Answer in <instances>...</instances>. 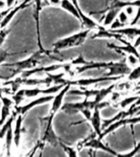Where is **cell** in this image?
I'll list each match as a JSON object with an SVG mask.
<instances>
[{
    "label": "cell",
    "mask_w": 140,
    "mask_h": 157,
    "mask_svg": "<svg viewBox=\"0 0 140 157\" xmlns=\"http://www.w3.org/2000/svg\"><path fill=\"white\" fill-rule=\"evenodd\" d=\"M109 30H111V29H109ZM111 31L121 34L122 36L126 38L130 42H132L138 36H140L139 27L135 26V25H126V26H124L122 28H120V29H113Z\"/></svg>",
    "instance_id": "9a60e30c"
},
{
    "label": "cell",
    "mask_w": 140,
    "mask_h": 157,
    "mask_svg": "<svg viewBox=\"0 0 140 157\" xmlns=\"http://www.w3.org/2000/svg\"><path fill=\"white\" fill-rule=\"evenodd\" d=\"M138 151H139V144H137L131 151L127 153H117L115 157H135Z\"/></svg>",
    "instance_id": "4316f807"
},
{
    "label": "cell",
    "mask_w": 140,
    "mask_h": 157,
    "mask_svg": "<svg viewBox=\"0 0 140 157\" xmlns=\"http://www.w3.org/2000/svg\"><path fill=\"white\" fill-rule=\"evenodd\" d=\"M71 87V83H69V80H67L64 86L57 92L55 93L52 98V100L51 101V109H50V113H52L54 115H56V112L61 110V106L64 104V99L66 96L67 91L70 89Z\"/></svg>",
    "instance_id": "9c48e42d"
},
{
    "label": "cell",
    "mask_w": 140,
    "mask_h": 157,
    "mask_svg": "<svg viewBox=\"0 0 140 157\" xmlns=\"http://www.w3.org/2000/svg\"><path fill=\"white\" fill-rule=\"evenodd\" d=\"M107 46L109 48L113 49L115 51L120 52L123 54L125 52V54H134L135 56H139L138 50L135 48L134 45L132 44V43H130V44H127V45H125V44H113V43H107Z\"/></svg>",
    "instance_id": "e0dca14e"
},
{
    "label": "cell",
    "mask_w": 140,
    "mask_h": 157,
    "mask_svg": "<svg viewBox=\"0 0 140 157\" xmlns=\"http://www.w3.org/2000/svg\"><path fill=\"white\" fill-rule=\"evenodd\" d=\"M11 98H12V101L14 103V106H18V105H22V102L24 101L25 98L23 95V93H21V89H18L16 93L12 94Z\"/></svg>",
    "instance_id": "d4e9b609"
},
{
    "label": "cell",
    "mask_w": 140,
    "mask_h": 157,
    "mask_svg": "<svg viewBox=\"0 0 140 157\" xmlns=\"http://www.w3.org/2000/svg\"><path fill=\"white\" fill-rule=\"evenodd\" d=\"M88 121L90 122L96 136L98 137L102 132V123H103L100 109H98V107H95L93 109L91 117L88 120Z\"/></svg>",
    "instance_id": "2e32d148"
},
{
    "label": "cell",
    "mask_w": 140,
    "mask_h": 157,
    "mask_svg": "<svg viewBox=\"0 0 140 157\" xmlns=\"http://www.w3.org/2000/svg\"><path fill=\"white\" fill-rule=\"evenodd\" d=\"M125 76H106L102 75L96 78H83L75 79V80H69V83L71 86H77L78 88H87L89 86L97 85L98 83L103 82H116L124 78Z\"/></svg>",
    "instance_id": "5b68a950"
},
{
    "label": "cell",
    "mask_w": 140,
    "mask_h": 157,
    "mask_svg": "<svg viewBox=\"0 0 140 157\" xmlns=\"http://www.w3.org/2000/svg\"><path fill=\"white\" fill-rule=\"evenodd\" d=\"M62 147L68 157H78V151L76 150V148L66 145H62Z\"/></svg>",
    "instance_id": "f1b7e54d"
},
{
    "label": "cell",
    "mask_w": 140,
    "mask_h": 157,
    "mask_svg": "<svg viewBox=\"0 0 140 157\" xmlns=\"http://www.w3.org/2000/svg\"><path fill=\"white\" fill-rule=\"evenodd\" d=\"M3 139H5V151H6V157L11 156V148L12 144V126L10 127L7 130V133L5 135Z\"/></svg>",
    "instance_id": "44dd1931"
},
{
    "label": "cell",
    "mask_w": 140,
    "mask_h": 157,
    "mask_svg": "<svg viewBox=\"0 0 140 157\" xmlns=\"http://www.w3.org/2000/svg\"><path fill=\"white\" fill-rule=\"evenodd\" d=\"M70 1L75 5V7L77 8V10H78L79 12H80V15L81 17V21H82V23L84 24V25L86 27V29H90V30L93 31V30H97V29H101V28H103V26H102L101 25L97 23V22H96L93 19H92L89 16L84 13L82 9H81L80 7V5H79L78 0H70Z\"/></svg>",
    "instance_id": "5bb4252c"
},
{
    "label": "cell",
    "mask_w": 140,
    "mask_h": 157,
    "mask_svg": "<svg viewBox=\"0 0 140 157\" xmlns=\"http://www.w3.org/2000/svg\"><path fill=\"white\" fill-rule=\"evenodd\" d=\"M5 8H7L5 0H0V11H1V10L5 9Z\"/></svg>",
    "instance_id": "e575fe53"
},
{
    "label": "cell",
    "mask_w": 140,
    "mask_h": 157,
    "mask_svg": "<svg viewBox=\"0 0 140 157\" xmlns=\"http://www.w3.org/2000/svg\"><path fill=\"white\" fill-rule=\"evenodd\" d=\"M60 7H61L62 9L66 10V12H68L69 13H71L72 16H74V17H76V18H78V19L81 21V17L80 15V12H79V11L77 10V8L75 7V5H74L70 0H61Z\"/></svg>",
    "instance_id": "d6986e66"
},
{
    "label": "cell",
    "mask_w": 140,
    "mask_h": 157,
    "mask_svg": "<svg viewBox=\"0 0 140 157\" xmlns=\"http://www.w3.org/2000/svg\"><path fill=\"white\" fill-rule=\"evenodd\" d=\"M51 52L40 51L37 52L35 53L32 54L31 56L28 58L21 60V61L13 62V63H2L1 66L4 68L8 69L9 74L6 76H0V79H4L6 81L12 80L14 78L17 77L26 70H30L32 68L36 67L39 66L40 62L43 60L46 59L47 57H49Z\"/></svg>",
    "instance_id": "7a4b0ae2"
},
{
    "label": "cell",
    "mask_w": 140,
    "mask_h": 157,
    "mask_svg": "<svg viewBox=\"0 0 140 157\" xmlns=\"http://www.w3.org/2000/svg\"><path fill=\"white\" fill-rule=\"evenodd\" d=\"M54 115V114L49 112L47 116L39 119L41 124V138L39 141L44 145L49 144L52 147H56L59 144L58 137L52 128Z\"/></svg>",
    "instance_id": "277c9868"
},
{
    "label": "cell",
    "mask_w": 140,
    "mask_h": 157,
    "mask_svg": "<svg viewBox=\"0 0 140 157\" xmlns=\"http://www.w3.org/2000/svg\"><path fill=\"white\" fill-rule=\"evenodd\" d=\"M8 34H9V29L7 28L0 29V48H2V46L6 41V39Z\"/></svg>",
    "instance_id": "f546056e"
},
{
    "label": "cell",
    "mask_w": 140,
    "mask_h": 157,
    "mask_svg": "<svg viewBox=\"0 0 140 157\" xmlns=\"http://www.w3.org/2000/svg\"><path fill=\"white\" fill-rule=\"evenodd\" d=\"M79 112H80L81 114L83 115L84 117L87 120H88L89 119H90L91 115H92V112H93V110H89V109H88V108H84V109H82V110H80Z\"/></svg>",
    "instance_id": "1f68e13d"
},
{
    "label": "cell",
    "mask_w": 140,
    "mask_h": 157,
    "mask_svg": "<svg viewBox=\"0 0 140 157\" xmlns=\"http://www.w3.org/2000/svg\"><path fill=\"white\" fill-rule=\"evenodd\" d=\"M138 100H139V96L138 95L128 96V97H125L123 99L120 100V101L117 103V105L120 110H125Z\"/></svg>",
    "instance_id": "ffe728a7"
},
{
    "label": "cell",
    "mask_w": 140,
    "mask_h": 157,
    "mask_svg": "<svg viewBox=\"0 0 140 157\" xmlns=\"http://www.w3.org/2000/svg\"><path fill=\"white\" fill-rule=\"evenodd\" d=\"M6 2V7L7 8H12L16 5V2L17 0H5Z\"/></svg>",
    "instance_id": "d6a6232c"
},
{
    "label": "cell",
    "mask_w": 140,
    "mask_h": 157,
    "mask_svg": "<svg viewBox=\"0 0 140 157\" xmlns=\"http://www.w3.org/2000/svg\"><path fill=\"white\" fill-rule=\"evenodd\" d=\"M140 9V7H136L134 6H132V5H130V6H127L123 8L124 12L128 15V17H130V20L132 19L133 17H134L136 13H137L138 10Z\"/></svg>",
    "instance_id": "83f0119b"
},
{
    "label": "cell",
    "mask_w": 140,
    "mask_h": 157,
    "mask_svg": "<svg viewBox=\"0 0 140 157\" xmlns=\"http://www.w3.org/2000/svg\"><path fill=\"white\" fill-rule=\"evenodd\" d=\"M126 78L128 81L130 82H134L136 80H138L140 78V67L139 66L134 68H132L130 71V72L126 75Z\"/></svg>",
    "instance_id": "cb8c5ba5"
},
{
    "label": "cell",
    "mask_w": 140,
    "mask_h": 157,
    "mask_svg": "<svg viewBox=\"0 0 140 157\" xmlns=\"http://www.w3.org/2000/svg\"><path fill=\"white\" fill-rule=\"evenodd\" d=\"M12 108L9 105H2L0 110V127L6 122V120L10 117V115H12Z\"/></svg>",
    "instance_id": "603a6c76"
},
{
    "label": "cell",
    "mask_w": 140,
    "mask_h": 157,
    "mask_svg": "<svg viewBox=\"0 0 140 157\" xmlns=\"http://www.w3.org/2000/svg\"><path fill=\"white\" fill-rule=\"evenodd\" d=\"M125 62L130 69L137 67L139 66V56H135L134 54H125Z\"/></svg>",
    "instance_id": "7402d4cb"
},
{
    "label": "cell",
    "mask_w": 140,
    "mask_h": 157,
    "mask_svg": "<svg viewBox=\"0 0 140 157\" xmlns=\"http://www.w3.org/2000/svg\"><path fill=\"white\" fill-rule=\"evenodd\" d=\"M85 147L91 148V149L93 150H97V151H103L112 155L114 156H115L116 154H117L114 150L111 149L110 147H108L107 145H106L105 143L103 142V140L98 138L96 135L93 136L91 138H89L88 141H86V142L84 143L83 146H82V149H83V148H85Z\"/></svg>",
    "instance_id": "30bf717a"
},
{
    "label": "cell",
    "mask_w": 140,
    "mask_h": 157,
    "mask_svg": "<svg viewBox=\"0 0 140 157\" xmlns=\"http://www.w3.org/2000/svg\"><path fill=\"white\" fill-rule=\"evenodd\" d=\"M52 98H53V95H41L36 97L26 104L15 106V110L13 112L16 115H25L34 107L39 106L40 105H44V104H46L48 102H51Z\"/></svg>",
    "instance_id": "52a82bcc"
},
{
    "label": "cell",
    "mask_w": 140,
    "mask_h": 157,
    "mask_svg": "<svg viewBox=\"0 0 140 157\" xmlns=\"http://www.w3.org/2000/svg\"><path fill=\"white\" fill-rule=\"evenodd\" d=\"M44 146V144L42 142H40V141H39V142H37V143L35 144V146H34V147H33V149L30 151V152L29 153V155H27V157H34V155H35V153L37 152V151L39 149H41V148H43Z\"/></svg>",
    "instance_id": "4dcf8cb0"
},
{
    "label": "cell",
    "mask_w": 140,
    "mask_h": 157,
    "mask_svg": "<svg viewBox=\"0 0 140 157\" xmlns=\"http://www.w3.org/2000/svg\"><path fill=\"white\" fill-rule=\"evenodd\" d=\"M23 132V115H17L12 124V143L18 149L21 142Z\"/></svg>",
    "instance_id": "7c38bea8"
},
{
    "label": "cell",
    "mask_w": 140,
    "mask_h": 157,
    "mask_svg": "<svg viewBox=\"0 0 140 157\" xmlns=\"http://www.w3.org/2000/svg\"><path fill=\"white\" fill-rule=\"evenodd\" d=\"M91 31L92 30H90V29H86L83 31L71 34L70 36L66 37L64 39H59L58 41H56L55 44H53V45H52L53 48H52V52L54 53H57L60 50L79 47L85 41V39H87V37L88 36V34H90Z\"/></svg>",
    "instance_id": "3957f363"
},
{
    "label": "cell",
    "mask_w": 140,
    "mask_h": 157,
    "mask_svg": "<svg viewBox=\"0 0 140 157\" xmlns=\"http://www.w3.org/2000/svg\"><path fill=\"white\" fill-rule=\"evenodd\" d=\"M32 2L34 4V18L35 21V26H36V33L38 35V44H39V50L44 52V48L42 46L41 44V36H40V13L42 12L43 7H44V0H32Z\"/></svg>",
    "instance_id": "4fadbf2b"
},
{
    "label": "cell",
    "mask_w": 140,
    "mask_h": 157,
    "mask_svg": "<svg viewBox=\"0 0 140 157\" xmlns=\"http://www.w3.org/2000/svg\"><path fill=\"white\" fill-rule=\"evenodd\" d=\"M32 0H24L23 2H21L20 4L15 5L14 7H12L9 10V12L5 15V17L2 18V20L0 22V29L7 28V25L12 21V20L15 17V16L17 14V12H20L21 9H24L25 7H29V5H31Z\"/></svg>",
    "instance_id": "8fae6325"
},
{
    "label": "cell",
    "mask_w": 140,
    "mask_h": 157,
    "mask_svg": "<svg viewBox=\"0 0 140 157\" xmlns=\"http://www.w3.org/2000/svg\"><path fill=\"white\" fill-rule=\"evenodd\" d=\"M49 4L54 6V7H60L61 2V0H49Z\"/></svg>",
    "instance_id": "836d02e7"
},
{
    "label": "cell",
    "mask_w": 140,
    "mask_h": 157,
    "mask_svg": "<svg viewBox=\"0 0 140 157\" xmlns=\"http://www.w3.org/2000/svg\"><path fill=\"white\" fill-rule=\"evenodd\" d=\"M111 1V0H106V7H107V6H108V4L110 3Z\"/></svg>",
    "instance_id": "d590c367"
},
{
    "label": "cell",
    "mask_w": 140,
    "mask_h": 157,
    "mask_svg": "<svg viewBox=\"0 0 140 157\" xmlns=\"http://www.w3.org/2000/svg\"><path fill=\"white\" fill-rule=\"evenodd\" d=\"M65 83L55 84V85L49 86L46 88L34 87V88H20V89L25 98H34L41 95H54L63 87Z\"/></svg>",
    "instance_id": "8992f818"
},
{
    "label": "cell",
    "mask_w": 140,
    "mask_h": 157,
    "mask_svg": "<svg viewBox=\"0 0 140 157\" xmlns=\"http://www.w3.org/2000/svg\"><path fill=\"white\" fill-rule=\"evenodd\" d=\"M71 64L76 66L75 68V76L81 75L84 72L91 70H106L108 73H105L103 75L106 76H125L131 69L126 66L125 59L121 61H86L82 55H80L76 58L72 59Z\"/></svg>",
    "instance_id": "6da1fadb"
},
{
    "label": "cell",
    "mask_w": 140,
    "mask_h": 157,
    "mask_svg": "<svg viewBox=\"0 0 140 157\" xmlns=\"http://www.w3.org/2000/svg\"><path fill=\"white\" fill-rule=\"evenodd\" d=\"M116 19L119 21L121 23V24L124 25V26H126V25H130V18L128 17V15L124 12V10L121 9L119 11L117 14V17H116Z\"/></svg>",
    "instance_id": "484cf974"
},
{
    "label": "cell",
    "mask_w": 140,
    "mask_h": 157,
    "mask_svg": "<svg viewBox=\"0 0 140 157\" xmlns=\"http://www.w3.org/2000/svg\"><path fill=\"white\" fill-rule=\"evenodd\" d=\"M139 121L140 119L138 115H137V116H132V117L123 118V119L118 120H116V121H115V122L111 123V124L108 125L107 127L106 128H104V129L102 131L101 134L97 137L102 140L105 136L116 131L119 128L125 126V125H133L135 124H138Z\"/></svg>",
    "instance_id": "ba28073f"
},
{
    "label": "cell",
    "mask_w": 140,
    "mask_h": 157,
    "mask_svg": "<svg viewBox=\"0 0 140 157\" xmlns=\"http://www.w3.org/2000/svg\"><path fill=\"white\" fill-rule=\"evenodd\" d=\"M119 11H120L119 9L111 8V9H107L103 12L104 16H103V20H102V26L105 29H107V27L110 26L111 24L115 21V19L117 17Z\"/></svg>",
    "instance_id": "ac0fdd59"
}]
</instances>
